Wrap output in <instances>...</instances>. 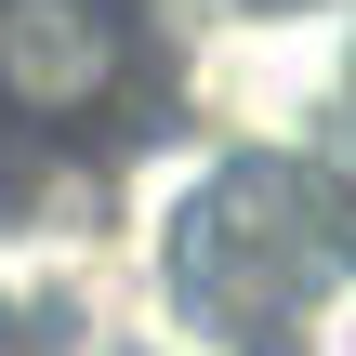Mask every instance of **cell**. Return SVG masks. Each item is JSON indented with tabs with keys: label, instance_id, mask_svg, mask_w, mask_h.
<instances>
[{
	"label": "cell",
	"instance_id": "cell-1",
	"mask_svg": "<svg viewBox=\"0 0 356 356\" xmlns=\"http://www.w3.org/2000/svg\"><path fill=\"white\" fill-rule=\"evenodd\" d=\"M132 79L119 0H0V106L13 119H92Z\"/></svg>",
	"mask_w": 356,
	"mask_h": 356
}]
</instances>
